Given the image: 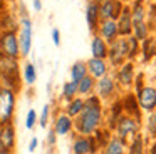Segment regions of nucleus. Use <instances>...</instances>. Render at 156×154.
<instances>
[{
	"label": "nucleus",
	"instance_id": "nucleus-1",
	"mask_svg": "<svg viewBox=\"0 0 156 154\" xmlns=\"http://www.w3.org/2000/svg\"><path fill=\"white\" fill-rule=\"evenodd\" d=\"M99 122H101V106H99L98 97H89L84 100V107L79 112V119L76 122L79 132L81 134H92L98 129Z\"/></svg>",
	"mask_w": 156,
	"mask_h": 154
},
{
	"label": "nucleus",
	"instance_id": "nucleus-2",
	"mask_svg": "<svg viewBox=\"0 0 156 154\" xmlns=\"http://www.w3.org/2000/svg\"><path fill=\"white\" fill-rule=\"evenodd\" d=\"M15 94L12 89H0V126L7 124L14 114Z\"/></svg>",
	"mask_w": 156,
	"mask_h": 154
},
{
	"label": "nucleus",
	"instance_id": "nucleus-3",
	"mask_svg": "<svg viewBox=\"0 0 156 154\" xmlns=\"http://www.w3.org/2000/svg\"><path fill=\"white\" fill-rule=\"evenodd\" d=\"M0 49L5 57H14L17 59L20 55V49H19V39L15 35L14 30H7L0 35Z\"/></svg>",
	"mask_w": 156,
	"mask_h": 154
},
{
	"label": "nucleus",
	"instance_id": "nucleus-4",
	"mask_svg": "<svg viewBox=\"0 0 156 154\" xmlns=\"http://www.w3.org/2000/svg\"><path fill=\"white\" fill-rule=\"evenodd\" d=\"M99 19L102 20H116L122 10V0H99Z\"/></svg>",
	"mask_w": 156,
	"mask_h": 154
},
{
	"label": "nucleus",
	"instance_id": "nucleus-5",
	"mask_svg": "<svg viewBox=\"0 0 156 154\" xmlns=\"http://www.w3.org/2000/svg\"><path fill=\"white\" fill-rule=\"evenodd\" d=\"M108 57L112 65H121L124 59L128 57V47L126 39H116L111 42V49H108Z\"/></svg>",
	"mask_w": 156,
	"mask_h": 154
},
{
	"label": "nucleus",
	"instance_id": "nucleus-6",
	"mask_svg": "<svg viewBox=\"0 0 156 154\" xmlns=\"http://www.w3.org/2000/svg\"><path fill=\"white\" fill-rule=\"evenodd\" d=\"M19 39V49H20V55H29L32 47V22L30 19L25 17L22 20V29H20V35L17 37Z\"/></svg>",
	"mask_w": 156,
	"mask_h": 154
},
{
	"label": "nucleus",
	"instance_id": "nucleus-7",
	"mask_svg": "<svg viewBox=\"0 0 156 154\" xmlns=\"http://www.w3.org/2000/svg\"><path fill=\"white\" fill-rule=\"evenodd\" d=\"M116 25H118L119 35L128 37L133 32V20H131V9L129 7H122L119 17L116 19Z\"/></svg>",
	"mask_w": 156,
	"mask_h": 154
},
{
	"label": "nucleus",
	"instance_id": "nucleus-8",
	"mask_svg": "<svg viewBox=\"0 0 156 154\" xmlns=\"http://www.w3.org/2000/svg\"><path fill=\"white\" fill-rule=\"evenodd\" d=\"M98 30H99V37H101L104 42H109V44H111L112 40H116V39H118V35H119L116 20H111V19H109V20H102V22L99 23Z\"/></svg>",
	"mask_w": 156,
	"mask_h": 154
},
{
	"label": "nucleus",
	"instance_id": "nucleus-9",
	"mask_svg": "<svg viewBox=\"0 0 156 154\" xmlns=\"http://www.w3.org/2000/svg\"><path fill=\"white\" fill-rule=\"evenodd\" d=\"M14 139H15V134H14V126L10 124H2L0 126V149L7 152L14 147Z\"/></svg>",
	"mask_w": 156,
	"mask_h": 154
},
{
	"label": "nucleus",
	"instance_id": "nucleus-10",
	"mask_svg": "<svg viewBox=\"0 0 156 154\" xmlns=\"http://www.w3.org/2000/svg\"><path fill=\"white\" fill-rule=\"evenodd\" d=\"M139 106L144 110H153L156 107V89L144 87L139 90Z\"/></svg>",
	"mask_w": 156,
	"mask_h": 154
},
{
	"label": "nucleus",
	"instance_id": "nucleus-11",
	"mask_svg": "<svg viewBox=\"0 0 156 154\" xmlns=\"http://www.w3.org/2000/svg\"><path fill=\"white\" fill-rule=\"evenodd\" d=\"M116 127H118V134L121 137V141L126 139L128 136H131V134H136V131H138V124L131 117H121L118 121V126Z\"/></svg>",
	"mask_w": 156,
	"mask_h": 154
},
{
	"label": "nucleus",
	"instance_id": "nucleus-12",
	"mask_svg": "<svg viewBox=\"0 0 156 154\" xmlns=\"http://www.w3.org/2000/svg\"><path fill=\"white\" fill-rule=\"evenodd\" d=\"M87 65V72L91 74V77H102L108 72V65H106L104 59H98V57H92L86 62Z\"/></svg>",
	"mask_w": 156,
	"mask_h": 154
},
{
	"label": "nucleus",
	"instance_id": "nucleus-13",
	"mask_svg": "<svg viewBox=\"0 0 156 154\" xmlns=\"http://www.w3.org/2000/svg\"><path fill=\"white\" fill-rule=\"evenodd\" d=\"M86 20H87V25L91 30H98L99 27V9H98V2L91 0L87 3V9H86Z\"/></svg>",
	"mask_w": 156,
	"mask_h": 154
},
{
	"label": "nucleus",
	"instance_id": "nucleus-14",
	"mask_svg": "<svg viewBox=\"0 0 156 154\" xmlns=\"http://www.w3.org/2000/svg\"><path fill=\"white\" fill-rule=\"evenodd\" d=\"M0 72L4 74L7 79H10L12 74L17 77V72H19V65H17V59L14 57H2L0 59Z\"/></svg>",
	"mask_w": 156,
	"mask_h": 154
},
{
	"label": "nucleus",
	"instance_id": "nucleus-15",
	"mask_svg": "<svg viewBox=\"0 0 156 154\" xmlns=\"http://www.w3.org/2000/svg\"><path fill=\"white\" fill-rule=\"evenodd\" d=\"M91 52H92V57H98V59H106L108 57V45L99 35L92 37Z\"/></svg>",
	"mask_w": 156,
	"mask_h": 154
},
{
	"label": "nucleus",
	"instance_id": "nucleus-16",
	"mask_svg": "<svg viewBox=\"0 0 156 154\" xmlns=\"http://www.w3.org/2000/svg\"><path fill=\"white\" fill-rule=\"evenodd\" d=\"M133 75H134V67H133L131 62L122 64L121 69L118 70V80L122 84V86H131Z\"/></svg>",
	"mask_w": 156,
	"mask_h": 154
},
{
	"label": "nucleus",
	"instance_id": "nucleus-17",
	"mask_svg": "<svg viewBox=\"0 0 156 154\" xmlns=\"http://www.w3.org/2000/svg\"><path fill=\"white\" fill-rule=\"evenodd\" d=\"M92 147H94V144L89 137H79L74 142V154H89L94 151Z\"/></svg>",
	"mask_w": 156,
	"mask_h": 154
},
{
	"label": "nucleus",
	"instance_id": "nucleus-18",
	"mask_svg": "<svg viewBox=\"0 0 156 154\" xmlns=\"http://www.w3.org/2000/svg\"><path fill=\"white\" fill-rule=\"evenodd\" d=\"M112 90H114V82H112L111 77H106L102 75L101 80L98 82V92L101 97H108L112 94Z\"/></svg>",
	"mask_w": 156,
	"mask_h": 154
},
{
	"label": "nucleus",
	"instance_id": "nucleus-19",
	"mask_svg": "<svg viewBox=\"0 0 156 154\" xmlns=\"http://www.w3.org/2000/svg\"><path fill=\"white\" fill-rule=\"evenodd\" d=\"M71 127H72V121L69 116H59L57 117V121H55V134L66 136V134H69Z\"/></svg>",
	"mask_w": 156,
	"mask_h": 154
},
{
	"label": "nucleus",
	"instance_id": "nucleus-20",
	"mask_svg": "<svg viewBox=\"0 0 156 154\" xmlns=\"http://www.w3.org/2000/svg\"><path fill=\"white\" fill-rule=\"evenodd\" d=\"M86 75H87V65H86V62H76L71 69V79L74 82H79Z\"/></svg>",
	"mask_w": 156,
	"mask_h": 154
},
{
	"label": "nucleus",
	"instance_id": "nucleus-21",
	"mask_svg": "<svg viewBox=\"0 0 156 154\" xmlns=\"http://www.w3.org/2000/svg\"><path fill=\"white\" fill-rule=\"evenodd\" d=\"M92 87H94V77L86 75V77H82V79L77 82V92L87 96V94L92 90Z\"/></svg>",
	"mask_w": 156,
	"mask_h": 154
},
{
	"label": "nucleus",
	"instance_id": "nucleus-22",
	"mask_svg": "<svg viewBox=\"0 0 156 154\" xmlns=\"http://www.w3.org/2000/svg\"><path fill=\"white\" fill-rule=\"evenodd\" d=\"M124 149H122V141L119 137H112L109 141L108 147H106V154H122Z\"/></svg>",
	"mask_w": 156,
	"mask_h": 154
},
{
	"label": "nucleus",
	"instance_id": "nucleus-23",
	"mask_svg": "<svg viewBox=\"0 0 156 154\" xmlns=\"http://www.w3.org/2000/svg\"><path fill=\"white\" fill-rule=\"evenodd\" d=\"M126 47H128V57H134L138 54V49H139V40L136 39L134 35H128L126 37Z\"/></svg>",
	"mask_w": 156,
	"mask_h": 154
},
{
	"label": "nucleus",
	"instance_id": "nucleus-24",
	"mask_svg": "<svg viewBox=\"0 0 156 154\" xmlns=\"http://www.w3.org/2000/svg\"><path fill=\"white\" fill-rule=\"evenodd\" d=\"M24 79H25V84H29V86H32V84L35 82V79H37V72H35V67L32 65V64H25Z\"/></svg>",
	"mask_w": 156,
	"mask_h": 154
},
{
	"label": "nucleus",
	"instance_id": "nucleus-25",
	"mask_svg": "<svg viewBox=\"0 0 156 154\" xmlns=\"http://www.w3.org/2000/svg\"><path fill=\"white\" fill-rule=\"evenodd\" d=\"M84 107V100L82 99H74L71 104L67 106V116L72 117V116H79V112L82 110Z\"/></svg>",
	"mask_w": 156,
	"mask_h": 154
},
{
	"label": "nucleus",
	"instance_id": "nucleus-26",
	"mask_svg": "<svg viewBox=\"0 0 156 154\" xmlns=\"http://www.w3.org/2000/svg\"><path fill=\"white\" fill-rule=\"evenodd\" d=\"M143 42H144V59L148 60L156 54V39H148L146 37Z\"/></svg>",
	"mask_w": 156,
	"mask_h": 154
},
{
	"label": "nucleus",
	"instance_id": "nucleus-27",
	"mask_svg": "<svg viewBox=\"0 0 156 154\" xmlns=\"http://www.w3.org/2000/svg\"><path fill=\"white\" fill-rule=\"evenodd\" d=\"M77 94V82L74 80H69V82L64 84V89H62V96L66 99H72V97Z\"/></svg>",
	"mask_w": 156,
	"mask_h": 154
},
{
	"label": "nucleus",
	"instance_id": "nucleus-28",
	"mask_svg": "<svg viewBox=\"0 0 156 154\" xmlns=\"http://www.w3.org/2000/svg\"><path fill=\"white\" fill-rule=\"evenodd\" d=\"M129 152L131 154H143V137L139 136V134L134 137V141H133L131 147H129Z\"/></svg>",
	"mask_w": 156,
	"mask_h": 154
},
{
	"label": "nucleus",
	"instance_id": "nucleus-29",
	"mask_svg": "<svg viewBox=\"0 0 156 154\" xmlns=\"http://www.w3.org/2000/svg\"><path fill=\"white\" fill-rule=\"evenodd\" d=\"M35 119H37V114H35V110L34 109H30L27 112V119H25V127L27 129H32L34 127V124H35Z\"/></svg>",
	"mask_w": 156,
	"mask_h": 154
},
{
	"label": "nucleus",
	"instance_id": "nucleus-30",
	"mask_svg": "<svg viewBox=\"0 0 156 154\" xmlns=\"http://www.w3.org/2000/svg\"><path fill=\"white\" fill-rule=\"evenodd\" d=\"M148 129L151 132V136H156V112L151 114L148 119Z\"/></svg>",
	"mask_w": 156,
	"mask_h": 154
},
{
	"label": "nucleus",
	"instance_id": "nucleus-31",
	"mask_svg": "<svg viewBox=\"0 0 156 154\" xmlns=\"http://www.w3.org/2000/svg\"><path fill=\"white\" fill-rule=\"evenodd\" d=\"M49 104H45L44 106V109H42V112H41V126L42 127H45V124H47V117H49Z\"/></svg>",
	"mask_w": 156,
	"mask_h": 154
},
{
	"label": "nucleus",
	"instance_id": "nucleus-32",
	"mask_svg": "<svg viewBox=\"0 0 156 154\" xmlns=\"http://www.w3.org/2000/svg\"><path fill=\"white\" fill-rule=\"evenodd\" d=\"M52 40H54L55 45L61 44V32H59V29H52Z\"/></svg>",
	"mask_w": 156,
	"mask_h": 154
},
{
	"label": "nucleus",
	"instance_id": "nucleus-33",
	"mask_svg": "<svg viewBox=\"0 0 156 154\" xmlns=\"http://www.w3.org/2000/svg\"><path fill=\"white\" fill-rule=\"evenodd\" d=\"M35 147H37V137H34V139L30 141V146H29V151H35Z\"/></svg>",
	"mask_w": 156,
	"mask_h": 154
},
{
	"label": "nucleus",
	"instance_id": "nucleus-34",
	"mask_svg": "<svg viewBox=\"0 0 156 154\" xmlns=\"http://www.w3.org/2000/svg\"><path fill=\"white\" fill-rule=\"evenodd\" d=\"M49 142H51V144L55 142V131H54V132H49Z\"/></svg>",
	"mask_w": 156,
	"mask_h": 154
},
{
	"label": "nucleus",
	"instance_id": "nucleus-35",
	"mask_svg": "<svg viewBox=\"0 0 156 154\" xmlns=\"http://www.w3.org/2000/svg\"><path fill=\"white\" fill-rule=\"evenodd\" d=\"M34 7H35V10L39 12V10L42 9V2H41V0H34Z\"/></svg>",
	"mask_w": 156,
	"mask_h": 154
},
{
	"label": "nucleus",
	"instance_id": "nucleus-36",
	"mask_svg": "<svg viewBox=\"0 0 156 154\" xmlns=\"http://www.w3.org/2000/svg\"><path fill=\"white\" fill-rule=\"evenodd\" d=\"M151 154H156V144L153 146V149H151Z\"/></svg>",
	"mask_w": 156,
	"mask_h": 154
},
{
	"label": "nucleus",
	"instance_id": "nucleus-37",
	"mask_svg": "<svg viewBox=\"0 0 156 154\" xmlns=\"http://www.w3.org/2000/svg\"><path fill=\"white\" fill-rule=\"evenodd\" d=\"M2 57H4V54H2V49H0V59H2Z\"/></svg>",
	"mask_w": 156,
	"mask_h": 154
},
{
	"label": "nucleus",
	"instance_id": "nucleus-38",
	"mask_svg": "<svg viewBox=\"0 0 156 154\" xmlns=\"http://www.w3.org/2000/svg\"><path fill=\"white\" fill-rule=\"evenodd\" d=\"M0 154H7V152H4V151H2V152H0Z\"/></svg>",
	"mask_w": 156,
	"mask_h": 154
},
{
	"label": "nucleus",
	"instance_id": "nucleus-39",
	"mask_svg": "<svg viewBox=\"0 0 156 154\" xmlns=\"http://www.w3.org/2000/svg\"><path fill=\"white\" fill-rule=\"evenodd\" d=\"M96 2H98V0H96Z\"/></svg>",
	"mask_w": 156,
	"mask_h": 154
}]
</instances>
